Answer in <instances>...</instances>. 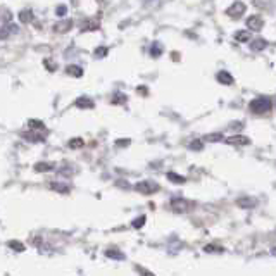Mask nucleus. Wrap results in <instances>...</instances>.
Listing matches in <instances>:
<instances>
[{
	"instance_id": "nucleus-1",
	"label": "nucleus",
	"mask_w": 276,
	"mask_h": 276,
	"mask_svg": "<svg viewBox=\"0 0 276 276\" xmlns=\"http://www.w3.org/2000/svg\"><path fill=\"white\" fill-rule=\"evenodd\" d=\"M248 109H250V112H254V114H264V112L273 109V100H271L269 97H257V99H254L248 104Z\"/></svg>"
},
{
	"instance_id": "nucleus-2",
	"label": "nucleus",
	"mask_w": 276,
	"mask_h": 276,
	"mask_svg": "<svg viewBox=\"0 0 276 276\" xmlns=\"http://www.w3.org/2000/svg\"><path fill=\"white\" fill-rule=\"evenodd\" d=\"M159 183H155L152 180H143V181H138V183H135V190H137L138 193H142V195H152V193L159 192Z\"/></svg>"
},
{
	"instance_id": "nucleus-3",
	"label": "nucleus",
	"mask_w": 276,
	"mask_h": 276,
	"mask_svg": "<svg viewBox=\"0 0 276 276\" xmlns=\"http://www.w3.org/2000/svg\"><path fill=\"white\" fill-rule=\"evenodd\" d=\"M171 209L178 214H185V212H190L193 209V202L185 199H173L171 200Z\"/></svg>"
},
{
	"instance_id": "nucleus-4",
	"label": "nucleus",
	"mask_w": 276,
	"mask_h": 276,
	"mask_svg": "<svg viewBox=\"0 0 276 276\" xmlns=\"http://www.w3.org/2000/svg\"><path fill=\"white\" fill-rule=\"evenodd\" d=\"M245 9H247V7H245V4H243V2H233L230 9L226 11V14L230 16V18H233V19H238V18H242V16H243Z\"/></svg>"
},
{
	"instance_id": "nucleus-5",
	"label": "nucleus",
	"mask_w": 276,
	"mask_h": 276,
	"mask_svg": "<svg viewBox=\"0 0 276 276\" xmlns=\"http://www.w3.org/2000/svg\"><path fill=\"white\" fill-rule=\"evenodd\" d=\"M247 26H248V30L250 31H261L262 26H264V19L259 14H254V16H250V18L247 19Z\"/></svg>"
},
{
	"instance_id": "nucleus-6",
	"label": "nucleus",
	"mask_w": 276,
	"mask_h": 276,
	"mask_svg": "<svg viewBox=\"0 0 276 276\" xmlns=\"http://www.w3.org/2000/svg\"><path fill=\"white\" fill-rule=\"evenodd\" d=\"M226 143H230V145H236V147H242V145H248V143H250V138L245 137V135H233V137L226 138Z\"/></svg>"
},
{
	"instance_id": "nucleus-7",
	"label": "nucleus",
	"mask_w": 276,
	"mask_h": 276,
	"mask_svg": "<svg viewBox=\"0 0 276 276\" xmlns=\"http://www.w3.org/2000/svg\"><path fill=\"white\" fill-rule=\"evenodd\" d=\"M75 106L78 109H93L95 102H93V100L88 95H81V97H78V99H76Z\"/></svg>"
},
{
	"instance_id": "nucleus-8",
	"label": "nucleus",
	"mask_w": 276,
	"mask_h": 276,
	"mask_svg": "<svg viewBox=\"0 0 276 276\" xmlns=\"http://www.w3.org/2000/svg\"><path fill=\"white\" fill-rule=\"evenodd\" d=\"M71 28H73V21H71V19H62V21H59L56 25L54 31H56V33H68V31Z\"/></svg>"
},
{
	"instance_id": "nucleus-9",
	"label": "nucleus",
	"mask_w": 276,
	"mask_h": 276,
	"mask_svg": "<svg viewBox=\"0 0 276 276\" xmlns=\"http://www.w3.org/2000/svg\"><path fill=\"white\" fill-rule=\"evenodd\" d=\"M255 204H257V200L250 199V197H242V199L236 200V205L242 209H252V207H255Z\"/></svg>"
},
{
	"instance_id": "nucleus-10",
	"label": "nucleus",
	"mask_w": 276,
	"mask_h": 276,
	"mask_svg": "<svg viewBox=\"0 0 276 276\" xmlns=\"http://www.w3.org/2000/svg\"><path fill=\"white\" fill-rule=\"evenodd\" d=\"M216 80L219 81L221 85H233V81H235L233 80V76L228 71H219L216 75Z\"/></svg>"
},
{
	"instance_id": "nucleus-11",
	"label": "nucleus",
	"mask_w": 276,
	"mask_h": 276,
	"mask_svg": "<svg viewBox=\"0 0 276 276\" xmlns=\"http://www.w3.org/2000/svg\"><path fill=\"white\" fill-rule=\"evenodd\" d=\"M100 28V23L97 21V19H88V21L83 23V26H81V31H97Z\"/></svg>"
},
{
	"instance_id": "nucleus-12",
	"label": "nucleus",
	"mask_w": 276,
	"mask_h": 276,
	"mask_svg": "<svg viewBox=\"0 0 276 276\" xmlns=\"http://www.w3.org/2000/svg\"><path fill=\"white\" fill-rule=\"evenodd\" d=\"M267 47V42L264 38H255V40H250V49L254 52H259V50H264Z\"/></svg>"
},
{
	"instance_id": "nucleus-13",
	"label": "nucleus",
	"mask_w": 276,
	"mask_h": 276,
	"mask_svg": "<svg viewBox=\"0 0 276 276\" xmlns=\"http://www.w3.org/2000/svg\"><path fill=\"white\" fill-rule=\"evenodd\" d=\"M21 137L25 140H28V142H33V143L44 142L45 140V137H42V135H38V133H33V131H25V133H21Z\"/></svg>"
},
{
	"instance_id": "nucleus-14",
	"label": "nucleus",
	"mask_w": 276,
	"mask_h": 276,
	"mask_svg": "<svg viewBox=\"0 0 276 276\" xmlns=\"http://www.w3.org/2000/svg\"><path fill=\"white\" fill-rule=\"evenodd\" d=\"M106 255L111 259H116V261H123L124 259V254L118 247H112V248H109V250H106Z\"/></svg>"
},
{
	"instance_id": "nucleus-15",
	"label": "nucleus",
	"mask_w": 276,
	"mask_h": 276,
	"mask_svg": "<svg viewBox=\"0 0 276 276\" xmlns=\"http://www.w3.org/2000/svg\"><path fill=\"white\" fill-rule=\"evenodd\" d=\"M14 31H18V28H14V25H0V38L6 40V38L9 37L11 33H14Z\"/></svg>"
},
{
	"instance_id": "nucleus-16",
	"label": "nucleus",
	"mask_w": 276,
	"mask_h": 276,
	"mask_svg": "<svg viewBox=\"0 0 276 276\" xmlns=\"http://www.w3.org/2000/svg\"><path fill=\"white\" fill-rule=\"evenodd\" d=\"M235 40H236V42H240V44H245V42L252 40L250 31H247V30H243V31H236V33H235Z\"/></svg>"
},
{
	"instance_id": "nucleus-17",
	"label": "nucleus",
	"mask_w": 276,
	"mask_h": 276,
	"mask_svg": "<svg viewBox=\"0 0 276 276\" xmlns=\"http://www.w3.org/2000/svg\"><path fill=\"white\" fill-rule=\"evenodd\" d=\"M18 18L23 25H28V23L33 21V13H31V11H21V13L18 14Z\"/></svg>"
},
{
	"instance_id": "nucleus-18",
	"label": "nucleus",
	"mask_w": 276,
	"mask_h": 276,
	"mask_svg": "<svg viewBox=\"0 0 276 276\" xmlns=\"http://www.w3.org/2000/svg\"><path fill=\"white\" fill-rule=\"evenodd\" d=\"M168 180L173 181V183H176V185H183L186 181L185 176H181V174H178V173H173V171H169L168 173Z\"/></svg>"
},
{
	"instance_id": "nucleus-19",
	"label": "nucleus",
	"mask_w": 276,
	"mask_h": 276,
	"mask_svg": "<svg viewBox=\"0 0 276 276\" xmlns=\"http://www.w3.org/2000/svg\"><path fill=\"white\" fill-rule=\"evenodd\" d=\"M50 188L56 190V192H59V193H69V192H71V188H69L68 185H64V183H56V181H54V183H50Z\"/></svg>"
},
{
	"instance_id": "nucleus-20",
	"label": "nucleus",
	"mask_w": 276,
	"mask_h": 276,
	"mask_svg": "<svg viewBox=\"0 0 276 276\" xmlns=\"http://www.w3.org/2000/svg\"><path fill=\"white\" fill-rule=\"evenodd\" d=\"M54 169V164H50V162H38L37 166H35V171H38V173H47V171H52Z\"/></svg>"
},
{
	"instance_id": "nucleus-21",
	"label": "nucleus",
	"mask_w": 276,
	"mask_h": 276,
	"mask_svg": "<svg viewBox=\"0 0 276 276\" xmlns=\"http://www.w3.org/2000/svg\"><path fill=\"white\" fill-rule=\"evenodd\" d=\"M68 75H71V76H76V78H80V76H83V69H81L80 66H76V64H73V66H68Z\"/></svg>"
},
{
	"instance_id": "nucleus-22",
	"label": "nucleus",
	"mask_w": 276,
	"mask_h": 276,
	"mask_svg": "<svg viewBox=\"0 0 276 276\" xmlns=\"http://www.w3.org/2000/svg\"><path fill=\"white\" fill-rule=\"evenodd\" d=\"M28 126H30V130H45V124L44 121H40V119H30Z\"/></svg>"
},
{
	"instance_id": "nucleus-23",
	"label": "nucleus",
	"mask_w": 276,
	"mask_h": 276,
	"mask_svg": "<svg viewBox=\"0 0 276 276\" xmlns=\"http://www.w3.org/2000/svg\"><path fill=\"white\" fill-rule=\"evenodd\" d=\"M83 145H85V140L81 137H76V138L69 140V147H71V149H81Z\"/></svg>"
},
{
	"instance_id": "nucleus-24",
	"label": "nucleus",
	"mask_w": 276,
	"mask_h": 276,
	"mask_svg": "<svg viewBox=\"0 0 276 276\" xmlns=\"http://www.w3.org/2000/svg\"><path fill=\"white\" fill-rule=\"evenodd\" d=\"M7 245L13 248V250H18V252H25V248H26L21 242H16V240H11V242H7Z\"/></svg>"
},
{
	"instance_id": "nucleus-25",
	"label": "nucleus",
	"mask_w": 276,
	"mask_h": 276,
	"mask_svg": "<svg viewBox=\"0 0 276 276\" xmlns=\"http://www.w3.org/2000/svg\"><path fill=\"white\" fill-rule=\"evenodd\" d=\"M126 102V95L121 92H118V93H114V97H112V104H124Z\"/></svg>"
},
{
	"instance_id": "nucleus-26",
	"label": "nucleus",
	"mask_w": 276,
	"mask_h": 276,
	"mask_svg": "<svg viewBox=\"0 0 276 276\" xmlns=\"http://www.w3.org/2000/svg\"><path fill=\"white\" fill-rule=\"evenodd\" d=\"M202 147H204V143H202V140H192L188 145L190 150H202Z\"/></svg>"
},
{
	"instance_id": "nucleus-27",
	"label": "nucleus",
	"mask_w": 276,
	"mask_h": 276,
	"mask_svg": "<svg viewBox=\"0 0 276 276\" xmlns=\"http://www.w3.org/2000/svg\"><path fill=\"white\" fill-rule=\"evenodd\" d=\"M207 142H223V133H211L205 137Z\"/></svg>"
},
{
	"instance_id": "nucleus-28",
	"label": "nucleus",
	"mask_w": 276,
	"mask_h": 276,
	"mask_svg": "<svg viewBox=\"0 0 276 276\" xmlns=\"http://www.w3.org/2000/svg\"><path fill=\"white\" fill-rule=\"evenodd\" d=\"M204 252H216V254H221V252H224L223 247H217V245H205L204 247Z\"/></svg>"
},
{
	"instance_id": "nucleus-29",
	"label": "nucleus",
	"mask_w": 276,
	"mask_h": 276,
	"mask_svg": "<svg viewBox=\"0 0 276 276\" xmlns=\"http://www.w3.org/2000/svg\"><path fill=\"white\" fill-rule=\"evenodd\" d=\"M150 54H152V57H159L162 54V49H161V45L155 42V44L152 45V49H150Z\"/></svg>"
},
{
	"instance_id": "nucleus-30",
	"label": "nucleus",
	"mask_w": 276,
	"mask_h": 276,
	"mask_svg": "<svg viewBox=\"0 0 276 276\" xmlns=\"http://www.w3.org/2000/svg\"><path fill=\"white\" fill-rule=\"evenodd\" d=\"M135 269H137V271H138V273H140V274H142V276H155V274L152 273V271L145 269V267H143V266H135Z\"/></svg>"
},
{
	"instance_id": "nucleus-31",
	"label": "nucleus",
	"mask_w": 276,
	"mask_h": 276,
	"mask_svg": "<svg viewBox=\"0 0 276 276\" xmlns=\"http://www.w3.org/2000/svg\"><path fill=\"white\" fill-rule=\"evenodd\" d=\"M107 52H109L107 47H100V49H97V50H95V57H100V59H102V57H106V56H107Z\"/></svg>"
},
{
	"instance_id": "nucleus-32",
	"label": "nucleus",
	"mask_w": 276,
	"mask_h": 276,
	"mask_svg": "<svg viewBox=\"0 0 276 276\" xmlns=\"http://www.w3.org/2000/svg\"><path fill=\"white\" fill-rule=\"evenodd\" d=\"M145 224V216H140L133 221V228H142Z\"/></svg>"
},
{
	"instance_id": "nucleus-33",
	"label": "nucleus",
	"mask_w": 276,
	"mask_h": 276,
	"mask_svg": "<svg viewBox=\"0 0 276 276\" xmlns=\"http://www.w3.org/2000/svg\"><path fill=\"white\" fill-rule=\"evenodd\" d=\"M44 64L47 66V69H49V71H54V69H56V66H54V62H52V61H49V59H45V61H44Z\"/></svg>"
},
{
	"instance_id": "nucleus-34",
	"label": "nucleus",
	"mask_w": 276,
	"mask_h": 276,
	"mask_svg": "<svg viewBox=\"0 0 276 276\" xmlns=\"http://www.w3.org/2000/svg\"><path fill=\"white\" fill-rule=\"evenodd\" d=\"M116 145H118V147H128V145H130V140H118V142H116Z\"/></svg>"
},
{
	"instance_id": "nucleus-35",
	"label": "nucleus",
	"mask_w": 276,
	"mask_h": 276,
	"mask_svg": "<svg viewBox=\"0 0 276 276\" xmlns=\"http://www.w3.org/2000/svg\"><path fill=\"white\" fill-rule=\"evenodd\" d=\"M56 14H57V16H64V14H66V6H59V7H57Z\"/></svg>"
}]
</instances>
